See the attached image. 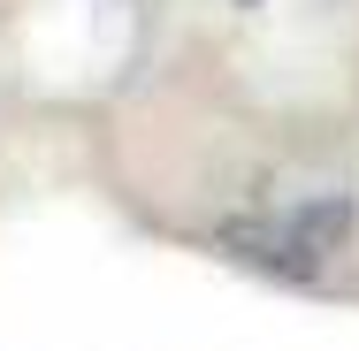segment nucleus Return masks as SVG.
<instances>
[{
  "label": "nucleus",
  "instance_id": "f257e3e1",
  "mask_svg": "<svg viewBox=\"0 0 359 351\" xmlns=\"http://www.w3.org/2000/svg\"><path fill=\"white\" fill-rule=\"evenodd\" d=\"M207 245L268 282H321L359 245V191L352 184H321V191H306L290 207L229 214V221L207 229Z\"/></svg>",
  "mask_w": 359,
  "mask_h": 351
}]
</instances>
